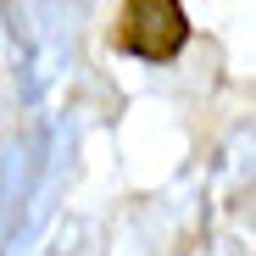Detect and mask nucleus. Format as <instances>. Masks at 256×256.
I'll use <instances>...</instances> for the list:
<instances>
[{
    "label": "nucleus",
    "mask_w": 256,
    "mask_h": 256,
    "mask_svg": "<svg viewBox=\"0 0 256 256\" xmlns=\"http://www.w3.org/2000/svg\"><path fill=\"white\" fill-rule=\"evenodd\" d=\"M67 156H72L67 122H34L22 140L0 150V256H12L50 212V195L67 178Z\"/></svg>",
    "instance_id": "f257e3e1"
},
{
    "label": "nucleus",
    "mask_w": 256,
    "mask_h": 256,
    "mask_svg": "<svg viewBox=\"0 0 256 256\" xmlns=\"http://www.w3.org/2000/svg\"><path fill=\"white\" fill-rule=\"evenodd\" d=\"M190 39L184 6L178 0H128L122 12V50H134L140 62H167L178 56Z\"/></svg>",
    "instance_id": "f03ea898"
}]
</instances>
